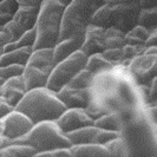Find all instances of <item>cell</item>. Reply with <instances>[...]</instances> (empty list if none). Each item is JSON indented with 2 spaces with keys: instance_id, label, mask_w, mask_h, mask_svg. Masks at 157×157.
Masks as SVG:
<instances>
[{
  "instance_id": "cell-1",
  "label": "cell",
  "mask_w": 157,
  "mask_h": 157,
  "mask_svg": "<svg viewBox=\"0 0 157 157\" xmlns=\"http://www.w3.org/2000/svg\"><path fill=\"white\" fill-rule=\"evenodd\" d=\"M14 110L24 113L33 124H37L46 121L56 122L66 108L56 92L47 87H38L26 91Z\"/></svg>"
},
{
  "instance_id": "cell-2",
  "label": "cell",
  "mask_w": 157,
  "mask_h": 157,
  "mask_svg": "<svg viewBox=\"0 0 157 157\" xmlns=\"http://www.w3.org/2000/svg\"><path fill=\"white\" fill-rule=\"evenodd\" d=\"M64 6L58 0H44L39 6L36 29V40L32 50L53 48L59 41Z\"/></svg>"
},
{
  "instance_id": "cell-3",
  "label": "cell",
  "mask_w": 157,
  "mask_h": 157,
  "mask_svg": "<svg viewBox=\"0 0 157 157\" xmlns=\"http://www.w3.org/2000/svg\"><path fill=\"white\" fill-rule=\"evenodd\" d=\"M105 0H72L63 12L59 40L67 38H85L91 20Z\"/></svg>"
},
{
  "instance_id": "cell-4",
  "label": "cell",
  "mask_w": 157,
  "mask_h": 157,
  "mask_svg": "<svg viewBox=\"0 0 157 157\" xmlns=\"http://www.w3.org/2000/svg\"><path fill=\"white\" fill-rule=\"evenodd\" d=\"M141 11L138 2H105L97 10L91 20V25L103 29H116L128 33L137 25V18Z\"/></svg>"
},
{
  "instance_id": "cell-5",
  "label": "cell",
  "mask_w": 157,
  "mask_h": 157,
  "mask_svg": "<svg viewBox=\"0 0 157 157\" xmlns=\"http://www.w3.org/2000/svg\"><path fill=\"white\" fill-rule=\"evenodd\" d=\"M16 143L30 145L36 150V152L53 151L60 148L72 147L66 135L58 128L56 122L51 121L34 124L31 130Z\"/></svg>"
},
{
  "instance_id": "cell-6",
  "label": "cell",
  "mask_w": 157,
  "mask_h": 157,
  "mask_svg": "<svg viewBox=\"0 0 157 157\" xmlns=\"http://www.w3.org/2000/svg\"><path fill=\"white\" fill-rule=\"evenodd\" d=\"M87 56L83 51H76L75 53L57 63L52 67L47 79L46 87L53 92H58L60 89L66 86L71 79L79 71L84 70L86 66Z\"/></svg>"
},
{
  "instance_id": "cell-7",
  "label": "cell",
  "mask_w": 157,
  "mask_h": 157,
  "mask_svg": "<svg viewBox=\"0 0 157 157\" xmlns=\"http://www.w3.org/2000/svg\"><path fill=\"white\" fill-rule=\"evenodd\" d=\"M129 70L135 82L149 86L152 79L156 78V55H138L131 59Z\"/></svg>"
},
{
  "instance_id": "cell-8",
  "label": "cell",
  "mask_w": 157,
  "mask_h": 157,
  "mask_svg": "<svg viewBox=\"0 0 157 157\" xmlns=\"http://www.w3.org/2000/svg\"><path fill=\"white\" fill-rule=\"evenodd\" d=\"M2 119V135L8 141H17L24 137L34 125L27 116L17 110H13Z\"/></svg>"
},
{
  "instance_id": "cell-9",
  "label": "cell",
  "mask_w": 157,
  "mask_h": 157,
  "mask_svg": "<svg viewBox=\"0 0 157 157\" xmlns=\"http://www.w3.org/2000/svg\"><path fill=\"white\" fill-rule=\"evenodd\" d=\"M56 123L64 134H67L79 128L94 125V119L89 116L85 109L72 108L64 111L56 121Z\"/></svg>"
},
{
  "instance_id": "cell-10",
  "label": "cell",
  "mask_w": 157,
  "mask_h": 157,
  "mask_svg": "<svg viewBox=\"0 0 157 157\" xmlns=\"http://www.w3.org/2000/svg\"><path fill=\"white\" fill-rule=\"evenodd\" d=\"M57 96L66 109H85L90 101L89 89H72L69 86H64L57 92Z\"/></svg>"
},
{
  "instance_id": "cell-11",
  "label": "cell",
  "mask_w": 157,
  "mask_h": 157,
  "mask_svg": "<svg viewBox=\"0 0 157 157\" xmlns=\"http://www.w3.org/2000/svg\"><path fill=\"white\" fill-rule=\"evenodd\" d=\"M25 92H26V87L21 76L7 79L1 85V97L13 108H16V105L23 98Z\"/></svg>"
},
{
  "instance_id": "cell-12",
  "label": "cell",
  "mask_w": 157,
  "mask_h": 157,
  "mask_svg": "<svg viewBox=\"0 0 157 157\" xmlns=\"http://www.w3.org/2000/svg\"><path fill=\"white\" fill-rule=\"evenodd\" d=\"M103 33L104 29L98 26H89L85 32L84 43L80 47V51H83L86 56L94 55V53H101L104 51L103 47Z\"/></svg>"
},
{
  "instance_id": "cell-13",
  "label": "cell",
  "mask_w": 157,
  "mask_h": 157,
  "mask_svg": "<svg viewBox=\"0 0 157 157\" xmlns=\"http://www.w3.org/2000/svg\"><path fill=\"white\" fill-rule=\"evenodd\" d=\"M84 43V38H67V39L59 40L52 50V60H53V66L57 63L62 62L63 59L67 58L69 56L75 53L76 51H79L80 47Z\"/></svg>"
},
{
  "instance_id": "cell-14",
  "label": "cell",
  "mask_w": 157,
  "mask_h": 157,
  "mask_svg": "<svg viewBox=\"0 0 157 157\" xmlns=\"http://www.w3.org/2000/svg\"><path fill=\"white\" fill-rule=\"evenodd\" d=\"M48 76H50V72L37 69L34 66L25 65L21 77L25 83L26 91L32 89H38V87H46Z\"/></svg>"
},
{
  "instance_id": "cell-15",
  "label": "cell",
  "mask_w": 157,
  "mask_h": 157,
  "mask_svg": "<svg viewBox=\"0 0 157 157\" xmlns=\"http://www.w3.org/2000/svg\"><path fill=\"white\" fill-rule=\"evenodd\" d=\"M38 12L39 6H19L12 17V20H14L24 31H27L34 27Z\"/></svg>"
},
{
  "instance_id": "cell-16",
  "label": "cell",
  "mask_w": 157,
  "mask_h": 157,
  "mask_svg": "<svg viewBox=\"0 0 157 157\" xmlns=\"http://www.w3.org/2000/svg\"><path fill=\"white\" fill-rule=\"evenodd\" d=\"M52 55L53 50L52 48H38L33 50L30 59L26 65L34 66L37 69H40L46 72H51L53 67V60H52Z\"/></svg>"
},
{
  "instance_id": "cell-17",
  "label": "cell",
  "mask_w": 157,
  "mask_h": 157,
  "mask_svg": "<svg viewBox=\"0 0 157 157\" xmlns=\"http://www.w3.org/2000/svg\"><path fill=\"white\" fill-rule=\"evenodd\" d=\"M70 150L73 157H111L110 152L105 148V145L96 143L72 145Z\"/></svg>"
},
{
  "instance_id": "cell-18",
  "label": "cell",
  "mask_w": 157,
  "mask_h": 157,
  "mask_svg": "<svg viewBox=\"0 0 157 157\" xmlns=\"http://www.w3.org/2000/svg\"><path fill=\"white\" fill-rule=\"evenodd\" d=\"M32 47H18L16 50L2 53L0 57V66L7 65H23L25 66L32 53Z\"/></svg>"
},
{
  "instance_id": "cell-19",
  "label": "cell",
  "mask_w": 157,
  "mask_h": 157,
  "mask_svg": "<svg viewBox=\"0 0 157 157\" xmlns=\"http://www.w3.org/2000/svg\"><path fill=\"white\" fill-rule=\"evenodd\" d=\"M98 128L94 125L84 126V128H79L77 130H73L71 132H67L66 137L69 138L72 145H80V144H90L94 143L96 134L98 132Z\"/></svg>"
},
{
  "instance_id": "cell-20",
  "label": "cell",
  "mask_w": 157,
  "mask_h": 157,
  "mask_svg": "<svg viewBox=\"0 0 157 157\" xmlns=\"http://www.w3.org/2000/svg\"><path fill=\"white\" fill-rule=\"evenodd\" d=\"M94 125L102 130H110L121 132L123 128V121L116 112H109L94 121Z\"/></svg>"
},
{
  "instance_id": "cell-21",
  "label": "cell",
  "mask_w": 157,
  "mask_h": 157,
  "mask_svg": "<svg viewBox=\"0 0 157 157\" xmlns=\"http://www.w3.org/2000/svg\"><path fill=\"white\" fill-rule=\"evenodd\" d=\"M125 45V33L116 29H104L103 33V47L104 50L118 48Z\"/></svg>"
},
{
  "instance_id": "cell-22",
  "label": "cell",
  "mask_w": 157,
  "mask_h": 157,
  "mask_svg": "<svg viewBox=\"0 0 157 157\" xmlns=\"http://www.w3.org/2000/svg\"><path fill=\"white\" fill-rule=\"evenodd\" d=\"M113 66H115V64L106 60L102 56V52H101V53H94V55L87 56L85 69L87 71H90L94 76V75H98V73L111 70Z\"/></svg>"
},
{
  "instance_id": "cell-23",
  "label": "cell",
  "mask_w": 157,
  "mask_h": 157,
  "mask_svg": "<svg viewBox=\"0 0 157 157\" xmlns=\"http://www.w3.org/2000/svg\"><path fill=\"white\" fill-rule=\"evenodd\" d=\"M36 154V150L32 147L20 143H14L0 149V157H33Z\"/></svg>"
},
{
  "instance_id": "cell-24",
  "label": "cell",
  "mask_w": 157,
  "mask_h": 157,
  "mask_svg": "<svg viewBox=\"0 0 157 157\" xmlns=\"http://www.w3.org/2000/svg\"><path fill=\"white\" fill-rule=\"evenodd\" d=\"M150 31L141 25H136L130 31L125 33V44L132 46L144 47V43L148 39ZM145 48V47H144Z\"/></svg>"
},
{
  "instance_id": "cell-25",
  "label": "cell",
  "mask_w": 157,
  "mask_h": 157,
  "mask_svg": "<svg viewBox=\"0 0 157 157\" xmlns=\"http://www.w3.org/2000/svg\"><path fill=\"white\" fill-rule=\"evenodd\" d=\"M137 25H141L143 27L148 29L149 31L157 29V7L151 8H141L138 18H137Z\"/></svg>"
},
{
  "instance_id": "cell-26",
  "label": "cell",
  "mask_w": 157,
  "mask_h": 157,
  "mask_svg": "<svg viewBox=\"0 0 157 157\" xmlns=\"http://www.w3.org/2000/svg\"><path fill=\"white\" fill-rule=\"evenodd\" d=\"M92 80H94V75L86 69H84V70L79 71L69 82V84L66 86L72 87V89H89Z\"/></svg>"
},
{
  "instance_id": "cell-27",
  "label": "cell",
  "mask_w": 157,
  "mask_h": 157,
  "mask_svg": "<svg viewBox=\"0 0 157 157\" xmlns=\"http://www.w3.org/2000/svg\"><path fill=\"white\" fill-rule=\"evenodd\" d=\"M105 148L110 152L111 157H125L126 156V144L122 138V135L105 144Z\"/></svg>"
},
{
  "instance_id": "cell-28",
  "label": "cell",
  "mask_w": 157,
  "mask_h": 157,
  "mask_svg": "<svg viewBox=\"0 0 157 157\" xmlns=\"http://www.w3.org/2000/svg\"><path fill=\"white\" fill-rule=\"evenodd\" d=\"M23 65H7V66H0V79L4 82L12 77L21 76L24 71Z\"/></svg>"
},
{
  "instance_id": "cell-29",
  "label": "cell",
  "mask_w": 157,
  "mask_h": 157,
  "mask_svg": "<svg viewBox=\"0 0 157 157\" xmlns=\"http://www.w3.org/2000/svg\"><path fill=\"white\" fill-rule=\"evenodd\" d=\"M2 31L6 32L8 36H10L11 41H17V40L20 38V36L25 32L23 29H21L14 20H12V19L2 26Z\"/></svg>"
},
{
  "instance_id": "cell-30",
  "label": "cell",
  "mask_w": 157,
  "mask_h": 157,
  "mask_svg": "<svg viewBox=\"0 0 157 157\" xmlns=\"http://www.w3.org/2000/svg\"><path fill=\"white\" fill-rule=\"evenodd\" d=\"M119 136H121V132H117V131H110V130H102V129H99L98 132L96 134L94 143L101 144V145H105L106 143H109V142H111L115 138H117Z\"/></svg>"
},
{
  "instance_id": "cell-31",
  "label": "cell",
  "mask_w": 157,
  "mask_h": 157,
  "mask_svg": "<svg viewBox=\"0 0 157 157\" xmlns=\"http://www.w3.org/2000/svg\"><path fill=\"white\" fill-rule=\"evenodd\" d=\"M34 40H36V29L33 27L31 30L24 32L16 43L18 47H32L34 44Z\"/></svg>"
},
{
  "instance_id": "cell-32",
  "label": "cell",
  "mask_w": 157,
  "mask_h": 157,
  "mask_svg": "<svg viewBox=\"0 0 157 157\" xmlns=\"http://www.w3.org/2000/svg\"><path fill=\"white\" fill-rule=\"evenodd\" d=\"M102 56L109 60L110 63L115 64L118 62H123L124 60V57H123V51H122V47H118V48H109V50H104L102 52Z\"/></svg>"
},
{
  "instance_id": "cell-33",
  "label": "cell",
  "mask_w": 157,
  "mask_h": 157,
  "mask_svg": "<svg viewBox=\"0 0 157 157\" xmlns=\"http://www.w3.org/2000/svg\"><path fill=\"white\" fill-rule=\"evenodd\" d=\"M18 7H19V5L16 0H2L0 2V11L12 17L16 13Z\"/></svg>"
},
{
  "instance_id": "cell-34",
  "label": "cell",
  "mask_w": 157,
  "mask_h": 157,
  "mask_svg": "<svg viewBox=\"0 0 157 157\" xmlns=\"http://www.w3.org/2000/svg\"><path fill=\"white\" fill-rule=\"evenodd\" d=\"M143 48H144V47H143ZM122 51H123L124 60H131V59H134L135 57H137L138 55H141V52H142L141 47L128 45V44H125L124 46L122 47Z\"/></svg>"
},
{
  "instance_id": "cell-35",
  "label": "cell",
  "mask_w": 157,
  "mask_h": 157,
  "mask_svg": "<svg viewBox=\"0 0 157 157\" xmlns=\"http://www.w3.org/2000/svg\"><path fill=\"white\" fill-rule=\"evenodd\" d=\"M13 110H14V108H13L11 104H8V103L0 96V119L6 117L8 113H11Z\"/></svg>"
},
{
  "instance_id": "cell-36",
  "label": "cell",
  "mask_w": 157,
  "mask_h": 157,
  "mask_svg": "<svg viewBox=\"0 0 157 157\" xmlns=\"http://www.w3.org/2000/svg\"><path fill=\"white\" fill-rule=\"evenodd\" d=\"M156 45H157V29L150 31L149 37H148V39L145 40V43H144V47L147 48V47L156 46Z\"/></svg>"
},
{
  "instance_id": "cell-37",
  "label": "cell",
  "mask_w": 157,
  "mask_h": 157,
  "mask_svg": "<svg viewBox=\"0 0 157 157\" xmlns=\"http://www.w3.org/2000/svg\"><path fill=\"white\" fill-rule=\"evenodd\" d=\"M156 78H154L152 79V82L150 83V85H149V96H150V101L151 102H156V98H157V90H156V86H157V84H156Z\"/></svg>"
},
{
  "instance_id": "cell-38",
  "label": "cell",
  "mask_w": 157,
  "mask_h": 157,
  "mask_svg": "<svg viewBox=\"0 0 157 157\" xmlns=\"http://www.w3.org/2000/svg\"><path fill=\"white\" fill-rule=\"evenodd\" d=\"M19 6H40L44 0H16Z\"/></svg>"
},
{
  "instance_id": "cell-39",
  "label": "cell",
  "mask_w": 157,
  "mask_h": 157,
  "mask_svg": "<svg viewBox=\"0 0 157 157\" xmlns=\"http://www.w3.org/2000/svg\"><path fill=\"white\" fill-rule=\"evenodd\" d=\"M55 154L56 157H73L71 154L70 148H60V149H56L52 151Z\"/></svg>"
},
{
  "instance_id": "cell-40",
  "label": "cell",
  "mask_w": 157,
  "mask_h": 157,
  "mask_svg": "<svg viewBox=\"0 0 157 157\" xmlns=\"http://www.w3.org/2000/svg\"><path fill=\"white\" fill-rule=\"evenodd\" d=\"M141 8H151L157 7V0H141L138 2Z\"/></svg>"
},
{
  "instance_id": "cell-41",
  "label": "cell",
  "mask_w": 157,
  "mask_h": 157,
  "mask_svg": "<svg viewBox=\"0 0 157 157\" xmlns=\"http://www.w3.org/2000/svg\"><path fill=\"white\" fill-rule=\"evenodd\" d=\"M11 39H10V36H8L6 32H4L2 30L0 31V48H2L5 44L10 43Z\"/></svg>"
},
{
  "instance_id": "cell-42",
  "label": "cell",
  "mask_w": 157,
  "mask_h": 157,
  "mask_svg": "<svg viewBox=\"0 0 157 157\" xmlns=\"http://www.w3.org/2000/svg\"><path fill=\"white\" fill-rule=\"evenodd\" d=\"M11 19H12V16L6 14V13H4V12H1V11H0V26H1V27L7 23V21H10Z\"/></svg>"
},
{
  "instance_id": "cell-43",
  "label": "cell",
  "mask_w": 157,
  "mask_h": 157,
  "mask_svg": "<svg viewBox=\"0 0 157 157\" xmlns=\"http://www.w3.org/2000/svg\"><path fill=\"white\" fill-rule=\"evenodd\" d=\"M33 157H56V156L52 151H41V152H37Z\"/></svg>"
},
{
  "instance_id": "cell-44",
  "label": "cell",
  "mask_w": 157,
  "mask_h": 157,
  "mask_svg": "<svg viewBox=\"0 0 157 157\" xmlns=\"http://www.w3.org/2000/svg\"><path fill=\"white\" fill-rule=\"evenodd\" d=\"M141 0H105V2L118 4V2H140Z\"/></svg>"
},
{
  "instance_id": "cell-45",
  "label": "cell",
  "mask_w": 157,
  "mask_h": 157,
  "mask_svg": "<svg viewBox=\"0 0 157 157\" xmlns=\"http://www.w3.org/2000/svg\"><path fill=\"white\" fill-rule=\"evenodd\" d=\"M58 1H59V2H62V4H63L64 6H66L67 4H70V2L72 1V0H58Z\"/></svg>"
},
{
  "instance_id": "cell-46",
  "label": "cell",
  "mask_w": 157,
  "mask_h": 157,
  "mask_svg": "<svg viewBox=\"0 0 157 157\" xmlns=\"http://www.w3.org/2000/svg\"><path fill=\"white\" fill-rule=\"evenodd\" d=\"M4 53V51H2V48H0V57H1V55Z\"/></svg>"
},
{
  "instance_id": "cell-47",
  "label": "cell",
  "mask_w": 157,
  "mask_h": 157,
  "mask_svg": "<svg viewBox=\"0 0 157 157\" xmlns=\"http://www.w3.org/2000/svg\"><path fill=\"white\" fill-rule=\"evenodd\" d=\"M2 83H4V80H2V79H0V86L2 85Z\"/></svg>"
},
{
  "instance_id": "cell-48",
  "label": "cell",
  "mask_w": 157,
  "mask_h": 157,
  "mask_svg": "<svg viewBox=\"0 0 157 157\" xmlns=\"http://www.w3.org/2000/svg\"><path fill=\"white\" fill-rule=\"evenodd\" d=\"M0 96H1V86H0Z\"/></svg>"
},
{
  "instance_id": "cell-49",
  "label": "cell",
  "mask_w": 157,
  "mask_h": 157,
  "mask_svg": "<svg viewBox=\"0 0 157 157\" xmlns=\"http://www.w3.org/2000/svg\"><path fill=\"white\" fill-rule=\"evenodd\" d=\"M1 1H2V0H0V2H1Z\"/></svg>"
}]
</instances>
